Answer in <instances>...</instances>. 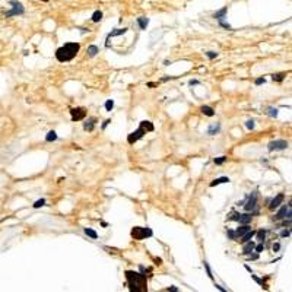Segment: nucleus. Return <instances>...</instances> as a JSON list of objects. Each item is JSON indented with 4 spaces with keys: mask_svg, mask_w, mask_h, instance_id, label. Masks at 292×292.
I'll list each match as a JSON object with an SVG mask.
<instances>
[{
    "mask_svg": "<svg viewBox=\"0 0 292 292\" xmlns=\"http://www.w3.org/2000/svg\"><path fill=\"white\" fill-rule=\"evenodd\" d=\"M126 279L130 292H146L147 291V282L146 276L142 273H137L133 270H126Z\"/></svg>",
    "mask_w": 292,
    "mask_h": 292,
    "instance_id": "obj_1",
    "label": "nucleus"
},
{
    "mask_svg": "<svg viewBox=\"0 0 292 292\" xmlns=\"http://www.w3.org/2000/svg\"><path fill=\"white\" fill-rule=\"evenodd\" d=\"M79 50H80L79 43H66L56 51V58L60 63H67L78 56Z\"/></svg>",
    "mask_w": 292,
    "mask_h": 292,
    "instance_id": "obj_2",
    "label": "nucleus"
},
{
    "mask_svg": "<svg viewBox=\"0 0 292 292\" xmlns=\"http://www.w3.org/2000/svg\"><path fill=\"white\" fill-rule=\"evenodd\" d=\"M132 237L135 238V240H146V238H150V237L153 235V232H152V229L149 228V226H135L133 229H132Z\"/></svg>",
    "mask_w": 292,
    "mask_h": 292,
    "instance_id": "obj_3",
    "label": "nucleus"
},
{
    "mask_svg": "<svg viewBox=\"0 0 292 292\" xmlns=\"http://www.w3.org/2000/svg\"><path fill=\"white\" fill-rule=\"evenodd\" d=\"M292 218V206L291 203H288V204H285V206H282L281 209H279V212L275 215V221H283V219H291Z\"/></svg>",
    "mask_w": 292,
    "mask_h": 292,
    "instance_id": "obj_4",
    "label": "nucleus"
},
{
    "mask_svg": "<svg viewBox=\"0 0 292 292\" xmlns=\"http://www.w3.org/2000/svg\"><path fill=\"white\" fill-rule=\"evenodd\" d=\"M251 219H253V213H232L229 218H228V221H237V222H240V225H248L251 222Z\"/></svg>",
    "mask_w": 292,
    "mask_h": 292,
    "instance_id": "obj_5",
    "label": "nucleus"
},
{
    "mask_svg": "<svg viewBox=\"0 0 292 292\" xmlns=\"http://www.w3.org/2000/svg\"><path fill=\"white\" fill-rule=\"evenodd\" d=\"M10 4H12V9L9 12H6V13H4V16H6V18L16 16V15H22L23 12H25L22 3H21V1H18V0H12Z\"/></svg>",
    "mask_w": 292,
    "mask_h": 292,
    "instance_id": "obj_6",
    "label": "nucleus"
},
{
    "mask_svg": "<svg viewBox=\"0 0 292 292\" xmlns=\"http://www.w3.org/2000/svg\"><path fill=\"white\" fill-rule=\"evenodd\" d=\"M246 212L248 213H254L256 212V207H257V193H251V196L247 199V202L243 204Z\"/></svg>",
    "mask_w": 292,
    "mask_h": 292,
    "instance_id": "obj_7",
    "label": "nucleus"
},
{
    "mask_svg": "<svg viewBox=\"0 0 292 292\" xmlns=\"http://www.w3.org/2000/svg\"><path fill=\"white\" fill-rule=\"evenodd\" d=\"M289 146V143L286 142V140H272L269 145H267V149H269L270 152H273V150H283V149H286Z\"/></svg>",
    "mask_w": 292,
    "mask_h": 292,
    "instance_id": "obj_8",
    "label": "nucleus"
},
{
    "mask_svg": "<svg viewBox=\"0 0 292 292\" xmlns=\"http://www.w3.org/2000/svg\"><path fill=\"white\" fill-rule=\"evenodd\" d=\"M70 114H72V120L73 121H80L86 117V110L83 107H76V108H72L70 110Z\"/></svg>",
    "mask_w": 292,
    "mask_h": 292,
    "instance_id": "obj_9",
    "label": "nucleus"
},
{
    "mask_svg": "<svg viewBox=\"0 0 292 292\" xmlns=\"http://www.w3.org/2000/svg\"><path fill=\"white\" fill-rule=\"evenodd\" d=\"M145 135H146V132L143 130V129H140V127H139L136 132H133V133H130V135L127 136V142H129L130 145H133V143H136L137 140H140V139H142Z\"/></svg>",
    "mask_w": 292,
    "mask_h": 292,
    "instance_id": "obj_10",
    "label": "nucleus"
},
{
    "mask_svg": "<svg viewBox=\"0 0 292 292\" xmlns=\"http://www.w3.org/2000/svg\"><path fill=\"white\" fill-rule=\"evenodd\" d=\"M285 200V196H283V193H279L276 197H273L272 200H267L269 202V209L270 210H275V209H278L279 206H281L282 203Z\"/></svg>",
    "mask_w": 292,
    "mask_h": 292,
    "instance_id": "obj_11",
    "label": "nucleus"
},
{
    "mask_svg": "<svg viewBox=\"0 0 292 292\" xmlns=\"http://www.w3.org/2000/svg\"><path fill=\"white\" fill-rule=\"evenodd\" d=\"M95 123H97V118H95V117H89V118L85 120V123H83V130L92 132L94 127H95Z\"/></svg>",
    "mask_w": 292,
    "mask_h": 292,
    "instance_id": "obj_12",
    "label": "nucleus"
},
{
    "mask_svg": "<svg viewBox=\"0 0 292 292\" xmlns=\"http://www.w3.org/2000/svg\"><path fill=\"white\" fill-rule=\"evenodd\" d=\"M250 229H251V226H250V224H248V225H240V226H238L237 229H234V231H235L237 237H238V238H241L244 234H247Z\"/></svg>",
    "mask_w": 292,
    "mask_h": 292,
    "instance_id": "obj_13",
    "label": "nucleus"
},
{
    "mask_svg": "<svg viewBox=\"0 0 292 292\" xmlns=\"http://www.w3.org/2000/svg\"><path fill=\"white\" fill-rule=\"evenodd\" d=\"M254 243L253 241H248V243H244V248H243V254H247V256H250L253 251H254Z\"/></svg>",
    "mask_w": 292,
    "mask_h": 292,
    "instance_id": "obj_14",
    "label": "nucleus"
},
{
    "mask_svg": "<svg viewBox=\"0 0 292 292\" xmlns=\"http://www.w3.org/2000/svg\"><path fill=\"white\" fill-rule=\"evenodd\" d=\"M226 12H228V7H222V9H221V10L215 12L213 18H215V19H218V21H219V22H224L225 16H226Z\"/></svg>",
    "mask_w": 292,
    "mask_h": 292,
    "instance_id": "obj_15",
    "label": "nucleus"
},
{
    "mask_svg": "<svg viewBox=\"0 0 292 292\" xmlns=\"http://www.w3.org/2000/svg\"><path fill=\"white\" fill-rule=\"evenodd\" d=\"M139 127L140 129H143L145 132H153V124L150 123V121H147V120H143V121H140V124H139Z\"/></svg>",
    "mask_w": 292,
    "mask_h": 292,
    "instance_id": "obj_16",
    "label": "nucleus"
},
{
    "mask_svg": "<svg viewBox=\"0 0 292 292\" xmlns=\"http://www.w3.org/2000/svg\"><path fill=\"white\" fill-rule=\"evenodd\" d=\"M127 32V28H118V29H114V31H111L110 34L107 35V41L111 38V37H118V35H123Z\"/></svg>",
    "mask_w": 292,
    "mask_h": 292,
    "instance_id": "obj_17",
    "label": "nucleus"
},
{
    "mask_svg": "<svg viewBox=\"0 0 292 292\" xmlns=\"http://www.w3.org/2000/svg\"><path fill=\"white\" fill-rule=\"evenodd\" d=\"M225 183H229V178L228 177H219V178H215L209 186L210 187H216V186H219V184H225Z\"/></svg>",
    "mask_w": 292,
    "mask_h": 292,
    "instance_id": "obj_18",
    "label": "nucleus"
},
{
    "mask_svg": "<svg viewBox=\"0 0 292 292\" xmlns=\"http://www.w3.org/2000/svg\"><path fill=\"white\" fill-rule=\"evenodd\" d=\"M266 234H267V231H266V229H258V231H256V240H257L258 243H264V240H266Z\"/></svg>",
    "mask_w": 292,
    "mask_h": 292,
    "instance_id": "obj_19",
    "label": "nucleus"
},
{
    "mask_svg": "<svg viewBox=\"0 0 292 292\" xmlns=\"http://www.w3.org/2000/svg\"><path fill=\"white\" fill-rule=\"evenodd\" d=\"M254 235H256V231H253V229H250V231H248L247 234H244V235L241 237V240H240V241H241L243 244H244V243H248V241H251V238H253V237H254Z\"/></svg>",
    "mask_w": 292,
    "mask_h": 292,
    "instance_id": "obj_20",
    "label": "nucleus"
},
{
    "mask_svg": "<svg viewBox=\"0 0 292 292\" xmlns=\"http://www.w3.org/2000/svg\"><path fill=\"white\" fill-rule=\"evenodd\" d=\"M200 111L204 114V115H207V117H213L215 115V110L212 107H209V105H203L202 108H200Z\"/></svg>",
    "mask_w": 292,
    "mask_h": 292,
    "instance_id": "obj_21",
    "label": "nucleus"
},
{
    "mask_svg": "<svg viewBox=\"0 0 292 292\" xmlns=\"http://www.w3.org/2000/svg\"><path fill=\"white\" fill-rule=\"evenodd\" d=\"M221 130V124L219 123H216V124H212L210 127H209V130H207V135H210V136H215L218 132Z\"/></svg>",
    "mask_w": 292,
    "mask_h": 292,
    "instance_id": "obj_22",
    "label": "nucleus"
},
{
    "mask_svg": "<svg viewBox=\"0 0 292 292\" xmlns=\"http://www.w3.org/2000/svg\"><path fill=\"white\" fill-rule=\"evenodd\" d=\"M98 53H100V48L97 45H89L88 47V56L89 57H95Z\"/></svg>",
    "mask_w": 292,
    "mask_h": 292,
    "instance_id": "obj_23",
    "label": "nucleus"
},
{
    "mask_svg": "<svg viewBox=\"0 0 292 292\" xmlns=\"http://www.w3.org/2000/svg\"><path fill=\"white\" fill-rule=\"evenodd\" d=\"M137 23H139L140 29H146V26H147V23H149V19H147V18H145V16H142V18H137Z\"/></svg>",
    "mask_w": 292,
    "mask_h": 292,
    "instance_id": "obj_24",
    "label": "nucleus"
},
{
    "mask_svg": "<svg viewBox=\"0 0 292 292\" xmlns=\"http://www.w3.org/2000/svg\"><path fill=\"white\" fill-rule=\"evenodd\" d=\"M45 140H47V142H54V140H57V133L54 132V130H50V132L47 133V136H45Z\"/></svg>",
    "mask_w": 292,
    "mask_h": 292,
    "instance_id": "obj_25",
    "label": "nucleus"
},
{
    "mask_svg": "<svg viewBox=\"0 0 292 292\" xmlns=\"http://www.w3.org/2000/svg\"><path fill=\"white\" fill-rule=\"evenodd\" d=\"M83 232H85L88 237H91L92 240H97V238H98V234H97L94 229H91V228H83Z\"/></svg>",
    "mask_w": 292,
    "mask_h": 292,
    "instance_id": "obj_26",
    "label": "nucleus"
},
{
    "mask_svg": "<svg viewBox=\"0 0 292 292\" xmlns=\"http://www.w3.org/2000/svg\"><path fill=\"white\" fill-rule=\"evenodd\" d=\"M266 114L270 115V117H273V118H276L278 117V108H275V107H267V110H266Z\"/></svg>",
    "mask_w": 292,
    "mask_h": 292,
    "instance_id": "obj_27",
    "label": "nucleus"
},
{
    "mask_svg": "<svg viewBox=\"0 0 292 292\" xmlns=\"http://www.w3.org/2000/svg\"><path fill=\"white\" fill-rule=\"evenodd\" d=\"M102 19V12L101 10H95L94 13H92V22H100Z\"/></svg>",
    "mask_w": 292,
    "mask_h": 292,
    "instance_id": "obj_28",
    "label": "nucleus"
},
{
    "mask_svg": "<svg viewBox=\"0 0 292 292\" xmlns=\"http://www.w3.org/2000/svg\"><path fill=\"white\" fill-rule=\"evenodd\" d=\"M285 76H286V73H285V72H282V73H276V75H273L272 79H273L275 82H282V80L285 79Z\"/></svg>",
    "mask_w": 292,
    "mask_h": 292,
    "instance_id": "obj_29",
    "label": "nucleus"
},
{
    "mask_svg": "<svg viewBox=\"0 0 292 292\" xmlns=\"http://www.w3.org/2000/svg\"><path fill=\"white\" fill-rule=\"evenodd\" d=\"M203 266H204V269H206V273H207V276L210 278V279H213V275H212V270H210V266H209V263L204 260L203 261Z\"/></svg>",
    "mask_w": 292,
    "mask_h": 292,
    "instance_id": "obj_30",
    "label": "nucleus"
},
{
    "mask_svg": "<svg viewBox=\"0 0 292 292\" xmlns=\"http://www.w3.org/2000/svg\"><path fill=\"white\" fill-rule=\"evenodd\" d=\"M226 237H228L229 240H234V241L238 240V237H237V234H235V231H234V229H228V231H226Z\"/></svg>",
    "mask_w": 292,
    "mask_h": 292,
    "instance_id": "obj_31",
    "label": "nucleus"
},
{
    "mask_svg": "<svg viewBox=\"0 0 292 292\" xmlns=\"http://www.w3.org/2000/svg\"><path fill=\"white\" fill-rule=\"evenodd\" d=\"M104 107H105L107 111H111L112 108H114V101H112V100H107L105 104H104Z\"/></svg>",
    "mask_w": 292,
    "mask_h": 292,
    "instance_id": "obj_32",
    "label": "nucleus"
},
{
    "mask_svg": "<svg viewBox=\"0 0 292 292\" xmlns=\"http://www.w3.org/2000/svg\"><path fill=\"white\" fill-rule=\"evenodd\" d=\"M251 278H253V279H254V281L257 282L258 285H261V288H264V289H267V285H266V283H264V282L261 281V279H260V278H257V276H256V275H253V273H251Z\"/></svg>",
    "mask_w": 292,
    "mask_h": 292,
    "instance_id": "obj_33",
    "label": "nucleus"
},
{
    "mask_svg": "<svg viewBox=\"0 0 292 292\" xmlns=\"http://www.w3.org/2000/svg\"><path fill=\"white\" fill-rule=\"evenodd\" d=\"M226 159H228L226 156H219V158H215L213 162L216 164V165H222L224 162H226Z\"/></svg>",
    "mask_w": 292,
    "mask_h": 292,
    "instance_id": "obj_34",
    "label": "nucleus"
},
{
    "mask_svg": "<svg viewBox=\"0 0 292 292\" xmlns=\"http://www.w3.org/2000/svg\"><path fill=\"white\" fill-rule=\"evenodd\" d=\"M45 204V199H40V200H37V202L34 203V207L35 209H38V207H43Z\"/></svg>",
    "mask_w": 292,
    "mask_h": 292,
    "instance_id": "obj_35",
    "label": "nucleus"
},
{
    "mask_svg": "<svg viewBox=\"0 0 292 292\" xmlns=\"http://www.w3.org/2000/svg\"><path fill=\"white\" fill-rule=\"evenodd\" d=\"M263 250H264V243H260V244H257V246H254V251H256L257 254L258 253H261Z\"/></svg>",
    "mask_w": 292,
    "mask_h": 292,
    "instance_id": "obj_36",
    "label": "nucleus"
},
{
    "mask_svg": "<svg viewBox=\"0 0 292 292\" xmlns=\"http://www.w3.org/2000/svg\"><path fill=\"white\" fill-rule=\"evenodd\" d=\"M254 126H256V124H254V120H247V121H246V127H247L248 130H253Z\"/></svg>",
    "mask_w": 292,
    "mask_h": 292,
    "instance_id": "obj_37",
    "label": "nucleus"
},
{
    "mask_svg": "<svg viewBox=\"0 0 292 292\" xmlns=\"http://www.w3.org/2000/svg\"><path fill=\"white\" fill-rule=\"evenodd\" d=\"M291 235V229L288 228V229H283V231H281V237L282 238H286V237H289Z\"/></svg>",
    "mask_w": 292,
    "mask_h": 292,
    "instance_id": "obj_38",
    "label": "nucleus"
},
{
    "mask_svg": "<svg viewBox=\"0 0 292 292\" xmlns=\"http://www.w3.org/2000/svg\"><path fill=\"white\" fill-rule=\"evenodd\" d=\"M206 56H207V58L213 60V58H216V57H218V53H215V51H207V53H206Z\"/></svg>",
    "mask_w": 292,
    "mask_h": 292,
    "instance_id": "obj_39",
    "label": "nucleus"
},
{
    "mask_svg": "<svg viewBox=\"0 0 292 292\" xmlns=\"http://www.w3.org/2000/svg\"><path fill=\"white\" fill-rule=\"evenodd\" d=\"M266 82V79L264 78H257L256 80H254V83H256V86H260V85H263Z\"/></svg>",
    "mask_w": 292,
    "mask_h": 292,
    "instance_id": "obj_40",
    "label": "nucleus"
},
{
    "mask_svg": "<svg viewBox=\"0 0 292 292\" xmlns=\"http://www.w3.org/2000/svg\"><path fill=\"white\" fill-rule=\"evenodd\" d=\"M282 226H286V228H289L291 226V219H283V222H282Z\"/></svg>",
    "mask_w": 292,
    "mask_h": 292,
    "instance_id": "obj_41",
    "label": "nucleus"
},
{
    "mask_svg": "<svg viewBox=\"0 0 292 292\" xmlns=\"http://www.w3.org/2000/svg\"><path fill=\"white\" fill-rule=\"evenodd\" d=\"M279 250H281V244H279V243H275V244H273V251L276 253V251H279Z\"/></svg>",
    "mask_w": 292,
    "mask_h": 292,
    "instance_id": "obj_42",
    "label": "nucleus"
},
{
    "mask_svg": "<svg viewBox=\"0 0 292 292\" xmlns=\"http://www.w3.org/2000/svg\"><path fill=\"white\" fill-rule=\"evenodd\" d=\"M215 286H216V289H219L221 292H228V291H225V289L222 288V286H221V285H216V283H215Z\"/></svg>",
    "mask_w": 292,
    "mask_h": 292,
    "instance_id": "obj_43",
    "label": "nucleus"
},
{
    "mask_svg": "<svg viewBox=\"0 0 292 292\" xmlns=\"http://www.w3.org/2000/svg\"><path fill=\"white\" fill-rule=\"evenodd\" d=\"M168 291L169 292H178V288H175V286H171V288H168Z\"/></svg>",
    "mask_w": 292,
    "mask_h": 292,
    "instance_id": "obj_44",
    "label": "nucleus"
},
{
    "mask_svg": "<svg viewBox=\"0 0 292 292\" xmlns=\"http://www.w3.org/2000/svg\"><path fill=\"white\" fill-rule=\"evenodd\" d=\"M110 123H111V120H105V121H104V124H102V129H105V127H107V126H108Z\"/></svg>",
    "mask_w": 292,
    "mask_h": 292,
    "instance_id": "obj_45",
    "label": "nucleus"
},
{
    "mask_svg": "<svg viewBox=\"0 0 292 292\" xmlns=\"http://www.w3.org/2000/svg\"><path fill=\"white\" fill-rule=\"evenodd\" d=\"M189 83H190L191 86H193V85H199V80H193V79H191V80H190V82H189Z\"/></svg>",
    "mask_w": 292,
    "mask_h": 292,
    "instance_id": "obj_46",
    "label": "nucleus"
},
{
    "mask_svg": "<svg viewBox=\"0 0 292 292\" xmlns=\"http://www.w3.org/2000/svg\"><path fill=\"white\" fill-rule=\"evenodd\" d=\"M244 267H246V269H247L248 272H250V275H251V273H253V270H251V267H250V266H247V264H246V266H244Z\"/></svg>",
    "mask_w": 292,
    "mask_h": 292,
    "instance_id": "obj_47",
    "label": "nucleus"
},
{
    "mask_svg": "<svg viewBox=\"0 0 292 292\" xmlns=\"http://www.w3.org/2000/svg\"><path fill=\"white\" fill-rule=\"evenodd\" d=\"M164 64H165V66H169V64H171V61H168V60H165V61H164Z\"/></svg>",
    "mask_w": 292,
    "mask_h": 292,
    "instance_id": "obj_48",
    "label": "nucleus"
},
{
    "mask_svg": "<svg viewBox=\"0 0 292 292\" xmlns=\"http://www.w3.org/2000/svg\"><path fill=\"white\" fill-rule=\"evenodd\" d=\"M43 1H47V0H43Z\"/></svg>",
    "mask_w": 292,
    "mask_h": 292,
    "instance_id": "obj_49",
    "label": "nucleus"
}]
</instances>
